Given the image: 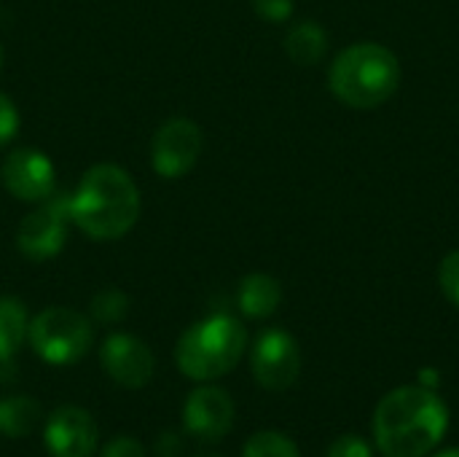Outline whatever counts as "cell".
<instances>
[{
  "label": "cell",
  "mask_w": 459,
  "mask_h": 457,
  "mask_svg": "<svg viewBox=\"0 0 459 457\" xmlns=\"http://www.w3.org/2000/svg\"><path fill=\"white\" fill-rule=\"evenodd\" d=\"M27 339L46 364L70 366L91 347V323L70 307H48L30 321Z\"/></svg>",
  "instance_id": "5"
},
{
  "label": "cell",
  "mask_w": 459,
  "mask_h": 457,
  "mask_svg": "<svg viewBox=\"0 0 459 457\" xmlns=\"http://www.w3.org/2000/svg\"><path fill=\"white\" fill-rule=\"evenodd\" d=\"M325 48H328V35L317 22H299L285 35V51L301 67L317 65L325 57Z\"/></svg>",
  "instance_id": "15"
},
{
  "label": "cell",
  "mask_w": 459,
  "mask_h": 457,
  "mask_svg": "<svg viewBox=\"0 0 459 457\" xmlns=\"http://www.w3.org/2000/svg\"><path fill=\"white\" fill-rule=\"evenodd\" d=\"M199 457H221V455H199Z\"/></svg>",
  "instance_id": "28"
},
{
  "label": "cell",
  "mask_w": 459,
  "mask_h": 457,
  "mask_svg": "<svg viewBox=\"0 0 459 457\" xmlns=\"http://www.w3.org/2000/svg\"><path fill=\"white\" fill-rule=\"evenodd\" d=\"M253 8L264 22H285L293 13V0H253Z\"/></svg>",
  "instance_id": "21"
},
{
  "label": "cell",
  "mask_w": 459,
  "mask_h": 457,
  "mask_svg": "<svg viewBox=\"0 0 459 457\" xmlns=\"http://www.w3.org/2000/svg\"><path fill=\"white\" fill-rule=\"evenodd\" d=\"M70 202L67 194H51L48 199L38 202V207L24 215L16 232V248L30 261H48L54 259L67 240L70 229Z\"/></svg>",
  "instance_id": "6"
},
{
  "label": "cell",
  "mask_w": 459,
  "mask_h": 457,
  "mask_svg": "<svg viewBox=\"0 0 459 457\" xmlns=\"http://www.w3.org/2000/svg\"><path fill=\"white\" fill-rule=\"evenodd\" d=\"M156 457H183V439L175 431H164L156 444H153Z\"/></svg>",
  "instance_id": "24"
},
{
  "label": "cell",
  "mask_w": 459,
  "mask_h": 457,
  "mask_svg": "<svg viewBox=\"0 0 459 457\" xmlns=\"http://www.w3.org/2000/svg\"><path fill=\"white\" fill-rule=\"evenodd\" d=\"M3 183L22 202H43L54 194L56 172L51 159L35 148H16L3 162Z\"/></svg>",
  "instance_id": "10"
},
{
  "label": "cell",
  "mask_w": 459,
  "mask_h": 457,
  "mask_svg": "<svg viewBox=\"0 0 459 457\" xmlns=\"http://www.w3.org/2000/svg\"><path fill=\"white\" fill-rule=\"evenodd\" d=\"M250 366L261 388L280 393V391H288L299 380L301 350L288 331L269 329L255 339L253 353H250Z\"/></svg>",
  "instance_id": "7"
},
{
  "label": "cell",
  "mask_w": 459,
  "mask_h": 457,
  "mask_svg": "<svg viewBox=\"0 0 459 457\" xmlns=\"http://www.w3.org/2000/svg\"><path fill=\"white\" fill-rule=\"evenodd\" d=\"M100 457H145V450L137 439L132 436H118L110 444H105L102 455Z\"/></svg>",
  "instance_id": "23"
},
{
  "label": "cell",
  "mask_w": 459,
  "mask_h": 457,
  "mask_svg": "<svg viewBox=\"0 0 459 457\" xmlns=\"http://www.w3.org/2000/svg\"><path fill=\"white\" fill-rule=\"evenodd\" d=\"M446 428V404L422 385L390 391L374 412V442L385 457H425L444 442Z\"/></svg>",
  "instance_id": "1"
},
{
  "label": "cell",
  "mask_w": 459,
  "mask_h": 457,
  "mask_svg": "<svg viewBox=\"0 0 459 457\" xmlns=\"http://www.w3.org/2000/svg\"><path fill=\"white\" fill-rule=\"evenodd\" d=\"M331 92L355 110H371L385 105L401 86V62L382 43L347 46L328 70Z\"/></svg>",
  "instance_id": "3"
},
{
  "label": "cell",
  "mask_w": 459,
  "mask_h": 457,
  "mask_svg": "<svg viewBox=\"0 0 459 457\" xmlns=\"http://www.w3.org/2000/svg\"><path fill=\"white\" fill-rule=\"evenodd\" d=\"M19 129V113L16 105L0 92V145H5Z\"/></svg>",
  "instance_id": "22"
},
{
  "label": "cell",
  "mask_w": 459,
  "mask_h": 457,
  "mask_svg": "<svg viewBox=\"0 0 459 457\" xmlns=\"http://www.w3.org/2000/svg\"><path fill=\"white\" fill-rule=\"evenodd\" d=\"M51 457H91L97 447V423L81 407H59L43 428Z\"/></svg>",
  "instance_id": "12"
},
{
  "label": "cell",
  "mask_w": 459,
  "mask_h": 457,
  "mask_svg": "<svg viewBox=\"0 0 459 457\" xmlns=\"http://www.w3.org/2000/svg\"><path fill=\"white\" fill-rule=\"evenodd\" d=\"M436 457H459V450H444V453H438Z\"/></svg>",
  "instance_id": "26"
},
{
  "label": "cell",
  "mask_w": 459,
  "mask_h": 457,
  "mask_svg": "<svg viewBox=\"0 0 459 457\" xmlns=\"http://www.w3.org/2000/svg\"><path fill=\"white\" fill-rule=\"evenodd\" d=\"M245 347H247L245 326L237 318L218 312L183 331L175 358L188 380L207 382L229 374L242 361Z\"/></svg>",
  "instance_id": "4"
},
{
  "label": "cell",
  "mask_w": 459,
  "mask_h": 457,
  "mask_svg": "<svg viewBox=\"0 0 459 457\" xmlns=\"http://www.w3.org/2000/svg\"><path fill=\"white\" fill-rule=\"evenodd\" d=\"M105 374L121 388H145L156 372V358L145 342L132 334H110L100 347Z\"/></svg>",
  "instance_id": "9"
},
{
  "label": "cell",
  "mask_w": 459,
  "mask_h": 457,
  "mask_svg": "<svg viewBox=\"0 0 459 457\" xmlns=\"http://www.w3.org/2000/svg\"><path fill=\"white\" fill-rule=\"evenodd\" d=\"M0 65H3V48H0Z\"/></svg>",
  "instance_id": "27"
},
{
  "label": "cell",
  "mask_w": 459,
  "mask_h": 457,
  "mask_svg": "<svg viewBox=\"0 0 459 457\" xmlns=\"http://www.w3.org/2000/svg\"><path fill=\"white\" fill-rule=\"evenodd\" d=\"M242 457H301L293 439L277 431H261L247 439Z\"/></svg>",
  "instance_id": "17"
},
{
  "label": "cell",
  "mask_w": 459,
  "mask_h": 457,
  "mask_svg": "<svg viewBox=\"0 0 459 457\" xmlns=\"http://www.w3.org/2000/svg\"><path fill=\"white\" fill-rule=\"evenodd\" d=\"M282 302V288L280 283L272 277V275H264V272H253L247 275L242 283H239V291H237V304L239 310L247 315V318H269L277 312Z\"/></svg>",
  "instance_id": "13"
},
{
  "label": "cell",
  "mask_w": 459,
  "mask_h": 457,
  "mask_svg": "<svg viewBox=\"0 0 459 457\" xmlns=\"http://www.w3.org/2000/svg\"><path fill=\"white\" fill-rule=\"evenodd\" d=\"M91 318L97 323H105V326H113V323H121L129 312V296L118 288H102L100 294H94L91 304Z\"/></svg>",
  "instance_id": "18"
},
{
  "label": "cell",
  "mask_w": 459,
  "mask_h": 457,
  "mask_svg": "<svg viewBox=\"0 0 459 457\" xmlns=\"http://www.w3.org/2000/svg\"><path fill=\"white\" fill-rule=\"evenodd\" d=\"M202 129L191 119H169L159 127L151 143V164L153 170L167 178H183L186 172L194 170L202 154Z\"/></svg>",
  "instance_id": "8"
},
{
  "label": "cell",
  "mask_w": 459,
  "mask_h": 457,
  "mask_svg": "<svg viewBox=\"0 0 459 457\" xmlns=\"http://www.w3.org/2000/svg\"><path fill=\"white\" fill-rule=\"evenodd\" d=\"M183 423L194 439L204 444L221 442L234 426V401L223 388L215 385L196 388L186 401Z\"/></svg>",
  "instance_id": "11"
},
{
  "label": "cell",
  "mask_w": 459,
  "mask_h": 457,
  "mask_svg": "<svg viewBox=\"0 0 459 457\" xmlns=\"http://www.w3.org/2000/svg\"><path fill=\"white\" fill-rule=\"evenodd\" d=\"M73 224L91 240H121L140 218L137 183L116 164H94L67 194Z\"/></svg>",
  "instance_id": "2"
},
{
  "label": "cell",
  "mask_w": 459,
  "mask_h": 457,
  "mask_svg": "<svg viewBox=\"0 0 459 457\" xmlns=\"http://www.w3.org/2000/svg\"><path fill=\"white\" fill-rule=\"evenodd\" d=\"M27 310L11 296H0V364L8 361L27 339Z\"/></svg>",
  "instance_id": "16"
},
{
  "label": "cell",
  "mask_w": 459,
  "mask_h": 457,
  "mask_svg": "<svg viewBox=\"0 0 459 457\" xmlns=\"http://www.w3.org/2000/svg\"><path fill=\"white\" fill-rule=\"evenodd\" d=\"M420 385L428 388V391H436V388L441 385V374H438L436 369H422V372H420Z\"/></svg>",
  "instance_id": "25"
},
{
  "label": "cell",
  "mask_w": 459,
  "mask_h": 457,
  "mask_svg": "<svg viewBox=\"0 0 459 457\" xmlns=\"http://www.w3.org/2000/svg\"><path fill=\"white\" fill-rule=\"evenodd\" d=\"M43 420V409L32 396H5L0 399V436L22 439L30 436Z\"/></svg>",
  "instance_id": "14"
},
{
  "label": "cell",
  "mask_w": 459,
  "mask_h": 457,
  "mask_svg": "<svg viewBox=\"0 0 459 457\" xmlns=\"http://www.w3.org/2000/svg\"><path fill=\"white\" fill-rule=\"evenodd\" d=\"M325 457H374V450L366 439L360 436H339L331 447Z\"/></svg>",
  "instance_id": "20"
},
{
  "label": "cell",
  "mask_w": 459,
  "mask_h": 457,
  "mask_svg": "<svg viewBox=\"0 0 459 457\" xmlns=\"http://www.w3.org/2000/svg\"><path fill=\"white\" fill-rule=\"evenodd\" d=\"M438 286L444 291V296L459 307V250H452L441 267H438Z\"/></svg>",
  "instance_id": "19"
}]
</instances>
